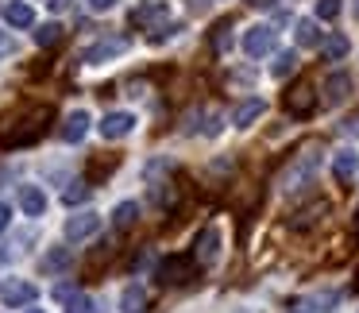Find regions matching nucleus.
Segmentation results:
<instances>
[{"instance_id":"39","label":"nucleus","mask_w":359,"mask_h":313,"mask_svg":"<svg viewBox=\"0 0 359 313\" xmlns=\"http://www.w3.org/2000/svg\"><path fill=\"white\" fill-rule=\"evenodd\" d=\"M27 313H47V309H27Z\"/></svg>"},{"instance_id":"24","label":"nucleus","mask_w":359,"mask_h":313,"mask_svg":"<svg viewBox=\"0 0 359 313\" xmlns=\"http://www.w3.org/2000/svg\"><path fill=\"white\" fill-rule=\"evenodd\" d=\"M86 197H89V182H70V186H66V194H62V201L66 205H81V201H86Z\"/></svg>"},{"instance_id":"20","label":"nucleus","mask_w":359,"mask_h":313,"mask_svg":"<svg viewBox=\"0 0 359 313\" xmlns=\"http://www.w3.org/2000/svg\"><path fill=\"white\" fill-rule=\"evenodd\" d=\"M43 271H47V274H58V271H66V267H70V251H66V248H50L47 251V255H43Z\"/></svg>"},{"instance_id":"30","label":"nucleus","mask_w":359,"mask_h":313,"mask_svg":"<svg viewBox=\"0 0 359 313\" xmlns=\"http://www.w3.org/2000/svg\"><path fill=\"white\" fill-rule=\"evenodd\" d=\"M12 51H16V39H12L4 27H0V55H12Z\"/></svg>"},{"instance_id":"6","label":"nucleus","mask_w":359,"mask_h":313,"mask_svg":"<svg viewBox=\"0 0 359 313\" xmlns=\"http://www.w3.org/2000/svg\"><path fill=\"white\" fill-rule=\"evenodd\" d=\"M243 51H248L251 58H266L274 51V27H266V24L248 27V32H243Z\"/></svg>"},{"instance_id":"14","label":"nucleus","mask_w":359,"mask_h":313,"mask_svg":"<svg viewBox=\"0 0 359 313\" xmlns=\"http://www.w3.org/2000/svg\"><path fill=\"white\" fill-rule=\"evenodd\" d=\"M20 209H24L27 217H43V213H47V194H43L39 186H20Z\"/></svg>"},{"instance_id":"8","label":"nucleus","mask_w":359,"mask_h":313,"mask_svg":"<svg viewBox=\"0 0 359 313\" xmlns=\"http://www.w3.org/2000/svg\"><path fill=\"white\" fill-rule=\"evenodd\" d=\"M217 255H220V228H217V225H209L201 236H197L194 259H197L201 267H212V263H217Z\"/></svg>"},{"instance_id":"21","label":"nucleus","mask_w":359,"mask_h":313,"mask_svg":"<svg viewBox=\"0 0 359 313\" xmlns=\"http://www.w3.org/2000/svg\"><path fill=\"white\" fill-rule=\"evenodd\" d=\"M143 302H147L143 286H128L124 298H120V309H124V313H143Z\"/></svg>"},{"instance_id":"33","label":"nucleus","mask_w":359,"mask_h":313,"mask_svg":"<svg viewBox=\"0 0 359 313\" xmlns=\"http://www.w3.org/2000/svg\"><path fill=\"white\" fill-rule=\"evenodd\" d=\"M8 217H12V213H8V205H0V232L8 228Z\"/></svg>"},{"instance_id":"2","label":"nucleus","mask_w":359,"mask_h":313,"mask_svg":"<svg viewBox=\"0 0 359 313\" xmlns=\"http://www.w3.org/2000/svg\"><path fill=\"white\" fill-rule=\"evenodd\" d=\"M39 120H47V109H32V112H24L20 120H4V128H0V140L4 143H32V140H39V132H43V124Z\"/></svg>"},{"instance_id":"22","label":"nucleus","mask_w":359,"mask_h":313,"mask_svg":"<svg viewBox=\"0 0 359 313\" xmlns=\"http://www.w3.org/2000/svg\"><path fill=\"white\" fill-rule=\"evenodd\" d=\"M294 70H297V55H294V51H282V55L274 58V66H271L274 78H290Z\"/></svg>"},{"instance_id":"38","label":"nucleus","mask_w":359,"mask_h":313,"mask_svg":"<svg viewBox=\"0 0 359 313\" xmlns=\"http://www.w3.org/2000/svg\"><path fill=\"white\" fill-rule=\"evenodd\" d=\"M355 232H359V209H355Z\"/></svg>"},{"instance_id":"12","label":"nucleus","mask_w":359,"mask_h":313,"mask_svg":"<svg viewBox=\"0 0 359 313\" xmlns=\"http://www.w3.org/2000/svg\"><path fill=\"white\" fill-rule=\"evenodd\" d=\"M355 171H359V155H355V151H336V159H332V174H336V182H340V186H351Z\"/></svg>"},{"instance_id":"10","label":"nucleus","mask_w":359,"mask_h":313,"mask_svg":"<svg viewBox=\"0 0 359 313\" xmlns=\"http://www.w3.org/2000/svg\"><path fill=\"white\" fill-rule=\"evenodd\" d=\"M124 47H128L124 39H101V43H93L89 51H81V62H86V66H101V62H109V58H116Z\"/></svg>"},{"instance_id":"35","label":"nucleus","mask_w":359,"mask_h":313,"mask_svg":"<svg viewBox=\"0 0 359 313\" xmlns=\"http://www.w3.org/2000/svg\"><path fill=\"white\" fill-rule=\"evenodd\" d=\"M47 4H50V8H62V4H66V0H47Z\"/></svg>"},{"instance_id":"9","label":"nucleus","mask_w":359,"mask_h":313,"mask_svg":"<svg viewBox=\"0 0 359 313\" xmlns=\"http://www.w3.org/2000/svg\"><path fill=\"white\" fill-rule=\"evenodd\" d=\"M97 132H101L104 140H124V135L135 132V116L132 112H109V116L97 124Z\"/></svg>"},{"instance_id":"26","label":"nucleus","mask_w":359,"mask_h":313,"mask_svg":"<svg viewBox=\"0 0 359 313\" xmlns=\"http://www.w3.org/2000/svg\"><path fill=\"white\" fill-rule=\"evenodd\" d=\"M320 213H328V201H317V205H309V209H302V213H297V217H302V220H294V225H302V228H309V225H313V220H317V217H320Z\"/></svg>"},{"instance_id":"31","label":"nucleus","mask_w":359,"mask_h":313,"mask_svg":"<svg viewBox=\"0 0 359 313\" xmlns=\"http://www.w3.org/2000/svg\"><path fill=\"white\" fill-rule=\"evenodd\" d=\"M89 4V12H109V8H116V0H86Z\"/></svg>"},{"instance_id":"3","label":"nucleus","mask_w":359,"mask_h":313,"mask_svg":"<svg viewBox=\"0 0 359 313\" xmlns=\"http://www.w3.org/2000/svg\"><path fill=\"white\" fill-rule=\"evenodd\" d=\"M97 232H101V213H93V209L74 213V217L66 220V240L70 244H81V240H89V236H97Z\"/></svg>"},{"instance_id":"25","label":"nucleus","mask_w":359,"mask_h":313,"mask_svg":"<svg viewBox=\"0 0 359 313\" xmlns=\"http://www.w3.org/2000/svg\"><path fill=\"white\" fill-rule=\"evenodd\" d=\"M58 39H62V27L58 24H43L39 32H35V43H39V47H55Z\"/></svg>"},{"instance_id":"28","label":"nucleus","mask_w":359,"mask_h":313,"mask_svg":"<svg viewBox=\"0 0 359 313\" xmlns=\"http://www.w3.org/2000/svg\"><path fill=\"white\" fill-rule=\"evenodd\" d=\"M317 16L320 20H336L340 16V0H317Z\"/></svg>"},{"instance_id":"4","label":"nucleus","mask_w":359,"mask_h":313,"mask_svg":"<svg viewBox=\"0 0 359 313\" xmlns=\"http://www.w3.org/2000/svg\"><path fill=\"white\" fill-rule=\"evenodd\" d=\"M194 267H197V259L174 255V259H166V263L158 267V282H163V286H182V282L194 279Z\"/></svg>"},{"instance_id":"27","label":"nucleus","mask_w":359,"mask_h":313,"mask_svg":"<svg viewBox=\"0 0 359 313\" xmlns=\"http://www.w3.org/2000/svg\"><path fill=\"white\" fill-rule=\"evenodd\" d=\"M228 32H232V24H228V20H224V24H217V35H212L217 55H224V51H228Z\"/></svg>"},{"instance_id":"17","label":"nucleus","mask_w":359,"mask_h":313,"mask_svg":"<svg viewBox=\"0 0 359 313\" xmlns=\"http://www.w3.org/2000/svg\"><path fill=\"white\" fill-rule=\"evenodd\" d=\"M135 20H140V24H155V35L163 32V27H170L166 24V4H147V8L135 12ZM155 35H151V39H155Z\"/></svg>"},{"instance_id":"11","label":"nucleus","mask_w":359,"mask_h":313,"mask_svg":"<svg viewBox=\"0 0 359 313\" xmlns=\"http://www.w3.org/2000/svg\"><path fill=\"white\" fill-rule=\"evenodd\" d=\"M263 112H266V101H263V97H248V101H240V105L232 109V124H236V128H251L259 116H263Z\"/></svg>"},{"instance_id":"16","label":"nucleus","mask_w":359,"mask_h":313,"mask_svg":"<svg viewBox=\"0 0 359 313\" xmlns=\"http://www.w3.org/2000/svg\"><path fill=\"white\" fill-rule=\"evenodd\" d=\"M348 93H351V78H348V74H328V78H325V97H328V105H340Z\"/></svg>"},{"instance_id":"1","label":"nucleus","mask_w":359,"mask_h":313,"mask_svg":"<svg viewBox=\"0 0 359 313\" xmlns=\"http://www.w3.org/2000/svg\"><path fill=\"white\" fill-rule=\"evenodd\" d=\"M317 171H320V147H317V143H309L297 159H290V166L282 171V178H278V189H282V194H297V189L313 186Z\"/></svg>"},{"instance_id":"13","label":"nucleus","mask_w":359,"mask_h":313,"mask_svg":"<svg viewBox=\"0 0 359 313\" xmlns=\"http://www.w3.org/2000/svg\"><path fill=\"white\" fill-rule=\"evenodd\" d=\"M86 132H89V112L86 109L70 112V116L62 120V140L66 143H81V140H86Z\"/></svg>"},{"instance_id":"37","label":"nucleus","mask_w":359,"mask_h":313,"mask_svg":"<svg viewBox=\"0 0 359 313\" xmlns=\"http://www.w3.org/2000/svg\"><path fill=\"white\" fill-rule=\"evenodd\" d=\"M189 4H194V8H201V4H205V0H189Z\"/></svg>"},{"instance_id":"15","label":"nucleus","mask_w":359,"mask_h":313,"mask_svg":"<svg viewBox=\"0 0 359 313\" xmlns=\"http://www.w3.org/2000/svg\"><path fill=\"white\" fill-rule=\"evenodd\" d=\"M4 20H8L12 27H32L35 24V8L27 4V0H8V4H4Z\"/></svg>"},{"instance_id":"36","label":"nucleus","mask_w":359,"mask_h":313,"mask_svg":"<svg viewBox=\"0 0 359 313\" xmlns=\"http://www.w3.org/2000/svg\"><path fill=\"white\" fill-rule=\"evenodd\" d=\"M351 12H355V20H359V0H351Z\"/></svg>"},{"instance_id":"7","label":"nucleus","mask_w":359,"mask_h":313,"mask_svg":"<svg viewBox=\"0 0 359 313\" xmlns=\"http://www.w3.org/2000/svg\"><path fill=\"white\" fill-rule=\"evenodd\" d=\"M35 298H39V290H35L32 282H20V279L0 282V302L8 305V309H16V305H32Z\"/></svg>"},{"instance_id":"18","label":"nucleus","mask_w":359,"mask_h":313,"mask_svg":"<svg viewBox=\"0 0 359 313\" xmlns=\"http://www.w3.org/2000/svg\"><path fill=\"white\" fill-rule=\"evenodd\" d=\"M135 220H140V205H135V201H120L116 209H112V225H116L120 232H124V228H132Z\"/></svg>"},{"instance_id":"29","label":"nucleus","mask_w":359,"mask_h":313,"mask_svg":"<svg viewBox=\"0 0 359 313\" xmlns=\"http://www.w3.org/2000/svg\"><path fill=\"white\" fill-rule=\"evenodd\" d=\"M66 313H89V298L86 294H70L66 298Z\"/></svg>"},{"instance_id":"32","label":"nucleus","mask_w":359,"mask_h":313,"mask_svg":"<svg viewBox=\"0 0 359 313\" xmlns=\"http://www.w3.org/2000/svg\"><path fill=\"white\" fill-rule=\"evenodd\" d=\"M344 132H348V135H359V112H351V116H348V124H344Z\"/></svg>"},{"instance_id":"19","label":"nucleus","mask_w":359,"mask_h":313,"mask_svg":"<svg viewBox=\"0 0 359 313\" xmlns=\"http://www.w3.org/2000/svg\"><path fill=\"white\" fill-rule=\"evenodd\" d=\"M294 39H297V47H320V32H317V24H313V20H297Z\"/></svg>"},{"instance_id":"5","label":"nucleus","mask_w":359,"mask_h":313,"mask_svg":"<svg viewBox=\"0 0 359 313\" xmlns=\"http://www.w3.org/2000/svg\"><path fill=\"white\" fill-rule=\"evenodd\" d=\"M313 109H317V93H313V86L309 81H297V86L286 93V112L305 120V116H313Z\"/></svg>"},{"instance_id":"34","label":"nucleus","mask_w":359,"mask_h":313,"mask_svg":"<svg viewBox=\"0 0 359 313\" xmlns=\"http://www.w3.org/2000/svg\"><path fill=\"white\" fill-rule=\"evenodd\" d=\"M251 8H274V4H278V0H248Z\"/></svg>"},{"instance_id":"23","label":"nucleus","mask_w":359,"mask_h":313,"mask_svg":"<svg viewBox=\"0 0 359 313\" xmlns=\"http://www.w3.org/2000/svg\"><path fill=\"white\" fill-rule=\"evenodd\" d=\"M325 55L332 58V62H340V58L348 55V39H344L340 32H332V35H328V43H325Z\"/></svg>"}]
</instances>
